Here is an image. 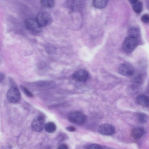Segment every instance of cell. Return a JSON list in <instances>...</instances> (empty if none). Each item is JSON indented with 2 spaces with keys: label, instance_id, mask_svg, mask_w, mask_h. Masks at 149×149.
I'll return each mask as SVG.
<instances>
[{
  "label": "cell",
  "instance_id": "13",
  "mask_svg": "<svg viewBox=\"0 0 149 149\" xmlns=\"http://www.w3.org/2000/svg\"><path fill=\"white\" fill-rule=\"evenodd\" d=\"M46 132L49 133L54 132L56 129V126L53 122H49L45 124L44 127Z\"/></svg>",
  "mask_w": 149,
  "mask_h": 149
},
{
  "label": "cell",
  "instance_id": "6",
  "mask_svg": "<svg viewBox=\"0 0 149 149\" xmlns=\"http://www.w3.org/2000/svg\"><path fill=\"white\" fill-rule=\"evenodd\" d=\"M6 97L8 100L9 102L15 103L19 100L21 96L20 93L17 88L12 87L8 91Z\"/></svg>",
  "mask_w": 149,
  "mask_h": 149
},
{
  "label": "cell",
  "instance_id": "22",
  "mask_svg": "<svg viewBox=\"0 0 149 149\" xmlns=\"http://www.w3.org/2000/svg\"><path fill=\"white\" fill-rule=\"evenodd\" d=\"M57 148L60 149H68V147L67 145L65 144H61L58 146Z\"/></svg>",
  "mask_w": 149,
  "mask_h": 149
},
{
  "label": "cell",
  "instance_id": "12",
  "mask_svg": "<svg viewBox=\"0 0 149 149\" xmlns=\"http://www.w3.org/2000/svg\"><path fill=\"white\" fill-rule=\"evenodd\" d=\"M108 1V0H93L92 4L95 8L101 9L107 6Z\"/></svg>",
  "mask_w": 149,
  "mask_h": 149
},
{
  "label": "cell",
  "instance_id": "24",
  "mask_svg": "<svg viewBox=\"0 0 149 149\" xmlns=\"http://www.w3.org/2000/svg\"><path fill=\"white\" fill-rule=\"evenodd\" d=\"M4 78V74L1 72H0V83L1 82Z\"/></svg>",
  "mask_w": 149,
  "mask_h": 149
},
{
  "label": "cell",
  "instance_id": "9",
  "mask_svg": "<svg viewBox=\"0 0 149 149\" xmlns=\"http://www.w3.org/2000/svg\"><path fill=\"white\" fill-rule=\"evenodd\" d=\"M88 76V73L86 70H80L74 73L72 75V78L75 80L82 81L87 80Z\"/></svg>",
  "mask_w": 149,
  "mask_h": 149
},
{
  "label": "cell",
  "instance_id": "20",
  "mask_svg": "<svg viewBox=\"0 0 149 149\" xmlns=\"http://www.w3.org/2000/svg\"><path fill=\"white\" fill-rule=\"evenodd\" d=\"M46 49L47 52L50 53L55 52V47L52 46V45H51L50 44L47 45L46 47Z\"/></svg>",
  "mask_w": 149,
  "mask_h": 149
},
{
  "label": "cell",
  "instance_id": "2",
  "mask_svg": "<svg viewBox=\"0 0 149 149\" xmlns=\"http://www.w3.org/2000/svg\"><path fill=\"white\" fill-rule=\"evenodd\" d=\"M35 19L42 27L49 24L52 21V18L51 15L48 12L43 11L38 13Z\"/></svg>",
  "mask_w": 149,
  "mask_h": 149
},
{
  "label": "cell",
  "instance_id": "8",
  "mask_svg": "<svg viewBox=\"0 0 149 149\" xmlns=\"http://www.w3.org/2000/svg\"><path fill=\"white\" fill-rule=\"evenodd\" d=\"M98 130L100 133L106 136L113 134L115 131L114 127L112 125L108 124L101 125L99 127Z\"/></svg>",
  "mask_w": 149,
  "mask_h": 149
},
{
  "label": "cell",
  "instance_id": "16",
  "mask_svg": "<svg viewBox=\"0 0 149 149\" xmlns=\"http://www.w3.org/2000/svg\"><path fill=\"white\" fill-rule=\"evenodd\" d=\"M128 36H132L138 39L140 35L139 30L137 28L132 27L128 30Z\"/></svg>",
  "mask_w": 149,
  "mask_h": 149
},
{
  "label": "cell",
  "instance_id": "17",
  "mask_svg": "<svg viewBox=\"0 0 149 149\" xmlns=\"http://www.w3.org/2000/svg\"><path fill=\"white\" fill-rule=\"evenodd\" d=\"M137 119L140 123H144L147 121L148 117L145 114L143 113H139L137 114Z\"/></svg>",
  "mask_w": 149,
  "mask_h": 149
},
{
  "label": "cell",
  "instance_id": "19",
  "mask_svg": "<svg viewBox=\"0 0 149 149\" xmlns=\"http://www.w3.org/2000/svg\"><path fill=\"white\" fill-rule=\"evenodd\" d=\"M141 21L144 23H148L149 21V16L148 14L143 15L141 18Z\"/></svg>",
  "mask_w": 149,
  "mask_h": 149
},
{
  "label": "cell",
  "instance_id": "10",
  "mask_svg": "<svg viewBox=\"0 0 149 149\" xmlns=\"http://www.w3.org/2000/svg\"><path fill=\"white\" fill-rule=\"evenodd\" d=\"M144 129L141 127L134 128L131 131V134L132 137L136 139L141 138L145 134Z\"/></svg>",
  "mask_w": 149,
  "mask_h": 149
},
{
  "label": "cell",
  "instance_id": "4",
  "mask_svg": "<svg viewBox=\"0 0 149 149\" xmlns=\"http://www.w3.org/2000/svg\"><path fill=\"white\" fill-rule=\"evenodd\" d=\"M24 25L27 29L33 33H39L42 30V27L35 19L32 18L26 19L24 21Z\"/></svg>",
  "mask_w": 149,
  "mask_h": 149
},
{
  "label": "cell",
  "instance_id": "5",
  "mask_svg": "<svg viewBox=\"0 0 149 149\" xmlns=\"http://www.w3.org/2000/svg\"><path fill=\"white\" fill-rule=\"evenodd\" d=\"M45 116L40 115L36 117L33 120L31 125L32 129L36 132L42 131L44 127L45 124Z\"/></svg>",
  "mask_w": 149,
  "mask_h": 149
},
{
  "label": "cell",
  "instance_id": "11",
  "mask_svg": "<svg viewBox=\"0 0 149 149\" xmlns=\"http://www.w3.org/2000/svg\"><path fill=\"white\" fill-rule=\"evenodd\" d=\"M137 101L139 104L144 107H147L149 105L148 98L146 95L141 94L138 96Z\"/></svg>",
  "mask_w": 149,
  "mask_h": 149
},
{
  "label": "cell",
  "instance_id": "3",
  "mask_svg": "<svg viewBox=\"0 0 149 149\" xmlns=\"http://www.w3.org/2000/svg\"><path fill=\"white\" fill-rule=\"evenodd\" d=\"M68 120L70 122L77 125H82L86 120V117L82 112L74 111L70 113L68 116Z\"/></svg>",
  "mask_w": 149,
  "mask_h": 149
},
{
  "label": "cell",
  "instance_id": "21",
  "mask_svg": "<svg viewBox=\"0 0 149 149\" xmlns=\"http://www.w3.org/2000/svg\"><path fill=\"white\" fill-rule=\"evenodd\" d=\"M88 149H102V147L99 145L96 144H92L91 145H90L89 146H88V148H87Z\"/></svg>",
  "mask_w": 149,
  "mask_h": 149
},
{
  "label": "cell",
  "instance_id": "18",
  "mask_svg": "<svg viewBox=\"0 0 149 149\" xmlns=\"http://www.w3.org/2000/svg\"><path fill=\"white\" fill-rule=\"evenodd\" d=\"M21 88L24 93L27 96L29 97H33V94L26 87L23 86H21Z\"/></svg>",
  "mask_w": 149,
  "mask_h": 149
},
{
  "label": "cell",
  "instance_id": "25",
  "mask_svg": "<svg viewBox=\"0 0 149 149\" xmlns=\"http://www.w3.org/2000/svg\"><path fill=\"white\" fill-rule=\"evenodd\" d=\"M128 2L132 5L138 1L139 0H127Z\"/></svg>",
  "mask_w": 149,
  "mask_h": 149
},
{
  "label": "cell",
  "instance_id": "23",
  "mask_svg": "<svg viewBox=\"0 0 149 149\" xmlns=\"http://www.w3.org/2000/svg\"><path fill=\"white\" fill-rule=\"evenodd\" d=\"M66 129L70 132H74L76 130V128L73 126H68L66 127Z\"/></svg>",
  "mask_w": 149,
  "mask_h": 149
},
{
  "label": "cell",
  "instance_id": "7",
  "mask_svg": "<svg viewBox=\"0 0 149 149\" xmlns=\"http://www.w3.org/2000/svg\"><path fill=\"white\" fill-rule=\"evenodd\" d=\"M118 73L122 75L126 76H130L134 73V69L131 65L127 63L121 64L118 68Z\"/></svg>",
  "mask_w": 149,
  "mask_h": 149
},
{
  "label": "cell",
  "instance_id": "14",
  "mask_svg": "<svg viewBox=\"0 0 149 149\" xmlns=\"http://www.w3.org/2000/svg\"><path fill=\"white\" fill-rule=\"evenodd\" d=\"M132 7L133 10L136 13H140L143 9V5L142 2L139 1L132 4Z\"/></svg>",
  "mask_w": 149,
  "mask_h": 149
},
{
  "label": "cell",
  "instance_id": "1",
  "mask_svg": "<svg viewBox=\"0 0 149 149\" xmlns=\"http://www.w3.org/2000/svg\"><path fill=\"white\" fill-rule=\"evenodd\" d=\"M139 44L138 39L136 38L128 36L124 40L122 45L123 50L127 53L133 51Z\"/></svg>",
  "mask_w": 149,
  "mask_h": 149
},
{
  "label": "cell",
  "instance_id": "15",
  "mask_svg": "<svg viewBox=\"0 0 149 149\" xmlns=\"http://www.w3.org/2000/svg\"><path fill=\"white\" fill-rule=\"evenodd\" d=\"M40 2L42 6L47 8H52L55 5L54 0H40Z\"/></svg>",
  "mask_w": 149,
  "mask_h": 149
}]
</instances>
